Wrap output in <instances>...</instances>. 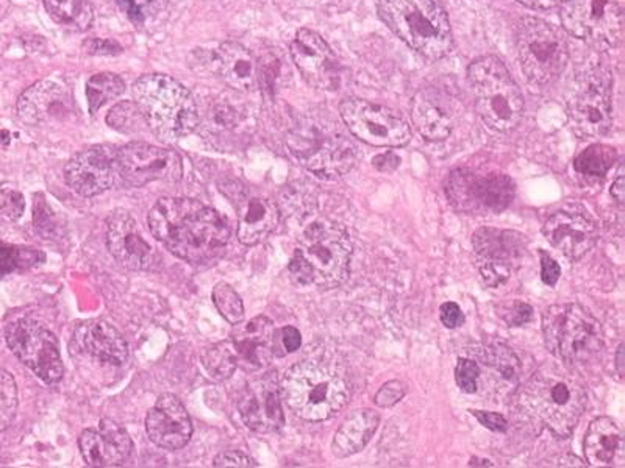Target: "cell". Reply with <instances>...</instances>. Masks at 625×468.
<instances>
[{
  "instance_id": "cell-33",
  "label": "cell",
  "mask_w": 625,
  "mask_h": 468,
  "mask_svg": "<svg viewBox=\"0 0 625 468\" xmlns=\"http://www.w3.org/2000/svg\"><path fill=\"white\" fill-rule=\"evenodd\" d=\"M486 370L489 377L496 382L497 388H515L520 377V362L513 354L510 348L496 343V346L486 347L484 355Z\"/></svg>"
},
{
  "instance_id": "cell-43",
  "label": "cell",
  "mask_w": 625,
  "mask_h": 468,
  "mask_svg": "<svg viewBox=\"0 0 625 468\" xmlns=\"http://www.w3.org/2000/svg\"><path fill=\"white\" fill-rule=\"evenodd\" d=\"M33 211L34 228H37L38 233L44 236V239L56 238L58 235L57 218L46 200H34Z\"/></svg>"
},
{
  "instance_id": "cell-36",
  "label": "cell",
  "mask_w": 625,
  "mask_h": 468,
  "mask_svg": "<svg viewBox=\"0 0 625 468\" xmlns=\"http://www.w3.org/2000/svg\"><path fill=\"white\" fill-rule=\"evenodd\" d=\"M123 91H126V84H123L121 77L111 72L96 73L87 83V99L90 113H98L100 108L110 102V100L119 98Z\"/></svg>"
},
{
  "instance_id": "cell-35",
  "label": "cell",
  "mask_w": 625,
  "mask_h": 468,
  "mask_svg": "<svg viewBox=\"0 0 625 468\" xmlns=\"http://www.w3.org/2000/svg\"><path fill=\"white\" fill-rule=\"evenodd\" d=\"M202 366L214 381L229 380L238 367V355L234 343L221 342L208 347L202 354Z\"/></svg>"
},
{
  "instance_id": "cell-22",
  "label": "cell",
  "mask_w": 625,
  "mask_h": 468,
  "mask_svg": "<svg viewBox=\"0 0 625 468\" xmlns=\"http://www.w3.org/2000/svg\"><path fill=\"white\" fill-rule=\"evenodd\" d=\"M18 113L29 126L63 123L75 114V102L67 88L56 81L42 80L22 92Z\"/></svg>"
},
{
  "instance_id": "cell-26",
  "label": "cell",
  "mask_w": 625,
  "mask_h": 468,
  "mask_svg": "<svg viewBox=\"0 0 625 468\" xmlns=\"http://www.w3.org/2000/svg\"><path fill=\"white\" fill-rule=\"evenodd\" d=\"M411 119L420 137L428 141H445L454 130L453 99L443 89L423 88L411 100Z\"/></svg>"
},
{
  "instance_id": "cell-42",
  "label": "cell",
  "mask_w": 625,
  "mask_h": 468,
  "mask_svg": "<svg viewBox=\"0 0 625 468\" xmlns=\"http://www.w3.org/2000/svg\"><path fill=\"white\" fill-rule=\"evenodd\" d=\"M482 371L480 366L473 359H460L455 369V380H457L458 388L465 394L477 392L478 380H480Z\"/></svg>"
},
{
  "instance_id": "cell-50",
  "label": "cell",
  "mask_w": 625,
  "mask_h": 468,
  "mask_svg": "<svg viewBox=\"0 0 625 468\" xmlns=\"http://www.w3.org/2000/svg\"><path fill=\"white\" fill-rule=\"evenodd\" d=\"M559 275H562V267L558 266V262H555L546 251H542V280L544 285L550 286V288L557 285Z\"/></svg>"
},
{
  "instance_id": "cell-41",
  "label": "cell",
  "mask_w": 625,
  "mask_h": 468,
  "mask_svg": "<svg viewBox=\"0 0 625 468\" xmlns=\"http://www.w3.org/2000/svg\"><path fill=\"white\" fill-rule=\"evenodd\" d=\"M18 411V388L9 371L0 367V431L13 424Z\"/></svg>"
},
{
  "instance_id": "cell-39",
  "label": "cell",
  "mask_w": 625,
  "mask_h": 468,
  "mask_svg": "<svg viewBox=\"0 0 625 468\" xmlns=\"http://www.w3.org/2000/svg\"><path fill=\"white\" fill-rule=\"evenodd\" d=\"M107 123L111 129L122 133H137L142 127L148 126L137 102H122L111 108L107 116Z\"/></svg>"
},
{
  "instance_id": "cell-38",
  "label": "cell",
  "mask_w": 625,
  "mask_h": 468,
  "mask_svg": "<svg viewBox=\"0 0 625 468\" xmlns=\"http://www.w3.org/2000/svg\"><path fill=\"white\" fill-rule=\"evenodd\" d=\"M42 259H44V255L41 251L0 243V278L18 272V270L29 269L37 262H41Z\"/></svg>"
},
{
  "instance_id": "cell-57",
  "label": "cell",
  "mask_w": 625,
  "mask_h": 468,
  "mask_svg": "<svg viewBox=\"0 0 625 468\" xmlns=\"http://www.w3.org/2000/svg\"><path fill=\"white\" fill-rule=\"evenodd\" d=\"M623 355H624V346H621L619 348H617V356H616V359H617V362H616L617 371H619L621 377H623V374H624Z\"/></svg>"
},
{
  "instance_id": "cell-20",
  "label": "cell",
  "mask_w": 625,
  "mask_h": 468,
  "mask_svg": "<svg viewBox=\"0 0 625 468\" xmlns=\"http://www.w3.org/2000/svg\"><path fill=\"white\" fill-rule=\"evenodd\" d=\"M281 390L276 374H268L247 385L238 401V411L247 428L257 432H276L284 428Z\"/></svg>"
},
{
  "instance_id": "cell-37",
  "label": "cell",
  "mask_w": 625,
  "mask_h": 468,
  "mask_svg": "<svg viewBox=\"0 0 625 468\" xmlns=\"http://www.w3.org/2000/svg\"><path fill=\"white\" fill-rule=\"evenodd\" d=\"M617 160L616 149L607 145H593L586 147L574 161V169L581 176L604 177Z\"/></svg>"
},
{
  "instance_id": "cell-1",
  "label": "cell",
  "mask_w": 625,
  "mask_h": 468,
  "mask_svg": "<svg viewBox=\"0 0 625 468\" xmlns=\"http://www.w3.org/2000/svg\"><path fill=\"white\" fill-rule=\"evenodd\" d=\"M150 233L177 258L190 265H208L221 257L230 227L214 208L185 197L158 200L149 215Z\"/></svg>"
},
{
  "instance_id": "cell-46",
  "label": "cell",
  "mask_w": 625,
  "mask_h": 468,
  "mask_svg": "<svg viewBox=\"0 0 625 468\" xmlns=\"http://www.w3.org/2000/svg\"><path fill=\"white\" fill-rule=\"evenodd\" d=\"M482 278L489 288H497L510 278L512 267L497 265V262H482Z\"/></svg>"
},
{
  "instance_id": "cell-23",
  "label": "cell",
  "mask_w": 625,
  "mask_h": 468,
  "mask_svg": "<svg viewBox=\"0 0 625 468\" xmlns=\"http://www.w3.org/2000/svg\"><path fill=\"white\" fill-rule=\"evenodd\" d=\"M543 233L573 261L584 258L599 238L596 223L584 211H558L544 223Z\"/></svg>"
},
{
  "instance_id": "cell-6",
  "label": "cell",
  "mask_w": 625,
  "mask_h": 468,
  "mask_svg": "<svg viewBox=\"0 0 625 468\" xmlns=\"http://www.w3.org/2000/svg\"><path fill=\"white\" fill-rule=\"evenodd\" d=\"M289 152L315 176L334 180L346 176L357 162V147L323 116H305L288 133Z\"/></svg>"
},
{
  "instance_id": "cell-31",
  "label": "cell",
  "mask_w": 625,
  "mask_h": 468,
  "mask_svg": "<svg viewBox=\"0 0 625 468\" xmlns=\"http://www.w3.org/2000/svg\"><path fill=\"white\" fill-rule=\"evenodd\" d=\"M474 249L482 262H497L508 267L519 261L527 250L524 236L494 228H484L474 235Z\"/></svg>"
},
{
  "instance_id": "cell-11",
  "label": "cell",
  "mask_w": 625,
  "mask_h": 468,
  "mask_svg": "<svg viewBox=\"0 0 625 468\" xmlns=\"http://www.w3.org/2000/svg\"><path fill=\"white\" fill-rule=\"evenodd\" d=\"M559 19L566 32L597 48H616L623 41L624 11L613 0H566Z\"/></svg>"
},
{
  "instance_id": "cell-4",
  "label": "cell",
  "mask_w": 625,
  "mask_h": 468,
  "mask_svg": "<svg viewBox=\"0 0 625 468\" xmlns=\"http://www.w3.org/2000/svg\"><path fill=\"white\" fill-rule=\"evenodd\" d=\"M350 258L353 242L346 231L330 220H316L300 235L288 272L296 285L334 289L349 277Z\"/></svg>"
},
{
  "instance_id": "cell-3",
  "label": "cell",
  "mask_w": 625,
  "mask_h": 468,
  "mask_svg": "<svg viewBox=\"0 0 625 468\" xmlns=\"http://www.w3.org/2000/svg\"><path fill=\"white\" fill-rule=\"evenodd\" d=\"M350 390L345 367L326 358L295 364L281 381V396L289 409L307 421L331 419L349 401Z\"/></svg>"
},
{
  "instance_id": "cell-12",
  "label": "cell",
  "mask_w": 625,
  "mask_h": 468,
  "mask_svg": "<svg viewBox=\"0 0 625 468\" xmlns=\"http://www.w3.org/2000/svg\"><path fill=\"white\" fill-rule=\"evenodd\" d=\"M613 80L604 68L585 73L569 100V122L581 138H599L613 122Z\"/></svg>"
},
{
  "instance_id": "cell-54",
  "label": "cell",
  "mask_w": 625,
  "mask_h": 468,
  "mask_svg": "<svg viewBox=\"0 0 625 468\" xmlns=\"http://www.w3.org/2000/svg\"><path fill=\"white\" fill-rule=\"evenodd\" d=\"M518 2L520 6L527 7V9L547 11L557 9L566 0H518Z\"/></svg>"
},
{
  "instance_id": "cell-29",
  "label": "cell",
  "mask_w": 625,
  "mask_h": 468,
  "mask_svg": "<svg viewBox=\"0 0 625 468\" xmlns=\"http://www.w3.org/2000/svg\"><path fill=\"white\" fill-rule=\"evenodd\" d=\"M218 69L222 80L237 91L249 92L258 84V63L252 53L238 44L227 41L218 50Z\"/></svg>"
},
{
  "instance_id": "cell-27",
  "label": "cell",
  "mask_w": 625,
  "mask_h": 468,
  "mask_svg": "<svg viewBox=\"0 0 625 468\" xmlns=\"http://www.w3.org/2000/svg\"><path fill=\"white\" fill-rule=\"evenodd\" d=\"M75 343L82 354L113 366H122L129 358V347L121 332L103 320H88L79 325Z\"/></svg>"
},
{
  "instance_id": "cell-45",
  "label": "cell",
  "mask_w": 625,
  "mask_h": 468,
  "mask_svg": "<svg viewBox=\"0 0 625 468\" xmlns=\"http://www.w3.org/2000/svg\"><path fill=\"white\" fill-rule=\"evenodd\" d=\"M499 315L508 323V327H520V325L527 323L532 319L534 309L528 307L527 303H523V301H513V303L500 309Z\"/></svg>"
},
{
  "instance_id": "cell-14",
  "label": "cell",
  "mask_w": 625,
  "mask_h": 468,
  "mask_svg": "<svg viewBox=\"0 0 625 468\" xmlns=\"http://www.w3.org/2000/svg\"><path fill=\"white\" fill-rule=\"evenodd\" d=\"M450 202L470 215L500 212L515 197V183L504 173L463 169L449 177Z\"/></svg>"
},
{
  "instance_id": "cell-48",
  "label": "cell",
  "mask_w": 625,
  "mask_h": 468,
  "mask_svg": "<svg viewBox=\"0 0 625 468\" xmlns=\"http://www.w3.org/2000/svg\"><path fill=\"white\" fill-rule=\"evenodd\" d=\"M215 467H257V462L250 459L241 451H224L216 456L214 460Z\"/></svg>"
},
{
  "instance_id": "cell-5",
  "label": "cell",
  "mask_w": 625,
  "mask_h": 468,
  "mask_svg": "<svg viewBox=\"0 0 625 468\" xmlns=\"http://www.w3.org/2000/svg\"><path fill=\"white\" fill-rule=\"evenodd\" d=\"M379 17L388 29L427 60L453 52L449 17L438 0H376Z\"/></svg>"
},
{
  "instance_id": "cell-25",
  "label": "cell",
  "mask_w": 625,
  "mask_h": 468,
  "mask_svg": "<svg viewBox=\"0 0 625 468\" xmlns=\"http://www.w3.org/2000/svg\"><path fill=\"white\" fill-rule=\"evenodd\" d=\"M149 439L157 447L176 451L190 442L192 425L187 409L172 394H163L146 419Z\"/></svg>"
},
{
  "instance_id": "cell-18",
  "label": "cell",
  "mask_w": 625,
  "mask_h": 468,
  "mask_svg": "<svg viewBox=\"0 0 625 468\" xmlns=\"http://www.w3.org/2000/svg\"><path fill=\"white\" fill-rule=\"evenodd\" d=\"M219 189L238 210V239L245 246H256L279 226L280 211L272 200L250 196L237 180H227Z\"/></svg>"
},
{
  "instance_id": "cell-7",
  "label": "cell",
  "mask_w": 625,
  "mask_h": 468,
  "mask_svg": "<svg viewBox=\"0 0 625 468\" xmlns=\"http://www.w3.org/2000/svg\"><path fill=\"white\" fill-rule=\"evenodd\" d=\"M133 98L149 129L163 139L187 137L199 126V110L190 91L163 73L135 81Z\"/></svg>"
},
{
  "instance_id": "cell-28",
  "label": "cell",
  "mask_w": 625,
  "mask_h": 468,
  "mask_svg": "<svg viewBox=\"0 0 625 468\" xmlns=\"http://www.w3.org/2000/svg\"><path fill=\"white\" fill-rule=\"evenodd\" d=\"M276 330L268 317L260 316L247 323L238 325L231 331V343L237 350L238 362L247 366L264 367L271 362L274 356Z\"/></svg>"
},
{
  "instance_id": "cell-56",
  "label": "cell",
  "mask_w": 625,
  "mask_h": 468,
  "mask_svg": "<svg viewBox=\"0 0 625 468\" xmlns=\"http://www.w3.org/2000/svg\"><path fill=\"white\" fill-rule=\"evenodd\" d=\"M624 188H625L624 177L621 176L612 186L613 199H615L616 202L619 205L624 203Z\"/></svg>"
},
{
  "instance_id": "cell-2",
  "label": "cell",
  "mask_w": 625,
  "mask_h": 468,
  "mask_svg": "<svg viewBox=\"0 0 625 468\" xmlns=\"http://www.w3.org/2000/svg\"><path fill=\"white\" fill-rule=\"evenodd\" d=\"M519 405L530 419L565 439L584 416L588 392L576 370L546 364L520 390Z\"/></svg>"
},
{
  "instance_id": "cell-55",
  "label": "cell",
  "mask_w": 625,
  "mask_h": 468,
  "mask_svg": "<svg viewBox=\"0 0 625 468\" xmlns=\"http://www.w3.org/2000/svg\"><path fill=\"white\" fill-rule=\"evenodd\" d=\"M116 2H118L119 7H121V9L126 11L127 14H129L132 21L142 22V19H145L135 0H116Z\"/></svg>"
},
{
  "instance_id": "cell-47",
  "label": "cell",
  "mask_w": 625,
  "mask_h": 468,
  "mask_svg": "<svg viewBox=\"0 0 625 468\" xmlns=\"http://www.w3.org/2000/svg\"><path fill=\"white\" fill-rule=\"evenodd\" d=\"M405 390L407 389H405L404 382L389 381L384 386V388H380L379 392L376 394L374 401H376V405L380 406V408H391V406H395L403 400Z\"/></svg>"
},
{
  "instance_id": "cell-17",
  "label": "cell",
  "mask_w": 625,
  "mask_h": 468,
  "mask_svg": "<svg viewBox=\"0 0 625 468\" xmlns=\"http://www.w3.org/2000/svg\"><path fill=\"white\" fill-rule=\"evenodd\" d=\"M119 176L118 150L113 146H95L77 153L65 168V180L82 197L102 195L113 188Z\"/></svg>"
},
{
  "instance_id": "cell-8",
  "label": "cell",
  "mask_w": 625,
  "mask_h": 468,
  "mask_svg": "<svg viewBox=\"0 0 625 468\" xmlns=\"http://www.w3.org/2000/svg\"><path fill=\"white\" fill-rule=\"evenodd\" d=\"M543 331L550 354L571 369L596 361L604 348L601 323L581 305L547 308L543 316Z\"/></svg>"
},
{
  "instance_id": "cell-21",
  "label": "cell",
  "mask_w": 625,
  "mask_h": 468,
  "mask_svg": "<svg viewBox=\"0 0 625 468\" xmlns=\"http://www.w3.org/2000/svg\"><path fill=\"white\" fill-rule=\"evenodd\" d=\"M107 246L116 261L130 270H150L157 266V255L142 236L137 220L118 210L107 220Z\"/></svg>"
},
{
  "instance_id": "cell-24",
  "label": "cell",
  "mask_w": 625,
  "mask_h": 468,
  "mask_svg": "<svg viewBox=\"0 0 625 468\" xmlns=\"http://www.w3.org/2000/svg\"><path fill=\"white\" fill-rule=\"evenodd\" d=\"M79 447L90 467L122 466L133 450L129 432L111 419L100 420L98 428L85 429Z\"/></svg>"
},
{
  "instance_id": "cell-52",
  "label": "cell",
  "mask_w": 625,
  "mask_h": 468,
  "mask_svg": "<svg viewBox=\"0 0 625 468\" xmlns=\"http://www.w3.org/2000/svg\"><path fill=\"white\" fill-rule=\"evenodd\" d=\"M85 50L91 56H116L122 49L113 41L90 40L85 42Z\"/></svg>"
},
{
  "instance_id": "cell-13",
  "label": "cell",
  "mask_w": 625,
  "mask_h": 468,
  "mask_svg": "<svg viewBox=\"0 0 625 468\" xmlns=\"http://www.w3.org/2000/svg\"><path fill=\"white\" fill-rule=\"evenodd\" d=\"M339 114L355 138L374 147H403L411 139V129L391 108L363 99H346Z\"/></svg>"
},
{
  "instance_id": "cell-34",
  "label": "cell",
  "mask_w": 625,
  "mask_h": 468,
  "mask_svg": "<svg viewBox=\"0 0 625 468\" xmlns=\"http://www.w3.org/2000/svg\"><path fill=\"white\" fill-rule=\"evenodd\" d=\"M44 9L57 24L69 29L88 30L95 21L91 0H44Z\"/></svg>"
},
{
  "instance_id": "cell-44",
  "label": "cell",
  "mask_w": 625,
  "mask_h": 468,
  "mask_svg": "<svg viewBox=\"0 0 625 468\" xmlns=\"http://www.w3.org/2000/svg\"><path fill=\"white\" fill-rule=\"evenodd\" d=\"M24 197L13 189L0 192V218L3 220H18L24 212Z\"/></svg>"
},
{
  "instance_id": "cell-9",
  "label": "cell",
  "mask_w": 625,
  "mask_h": 468,
  "mask_svg": "<svg viewBox=\"0 0 625 468\" xmlns=\"http://www.w3.org/2000/svg\"><path fill=\"white\" fill-rule=\"evenodd\" d=\"M468 80L477 113L489 129L510 131L518 127L524 114L523 94L500 58H477L468 68Z\"/></svg>"
},
{
  "instance_id": "cell-49",
  "label": "cell",
  "mask_w": 625,
  "mask_h": 468,
  "mask_svg": "<svg viewBox=\"0 0 625 468\" xmlns=\"http://www.w3.org/2000/svg\"><path fill=\"white\" fill-rule=\"evenodd\" d=\"M439 319L446 328H457L465 322L462 308L457 303H445L439 309Z\"/></svg>"
},
{
  "instance_id": "cell-40",
  "label": "cell",
  "mask_w": 625,
  "mask_h": 468,
  "mask_svg": "<svg viewBox=\"0 0 625 468\" xmlns=\"http://www.w3.org/2000/svg\"><path fill=\"white\" fill-rule=\"evenodd\" d=\"M214 301L224 319L231 325H237L245 319V305L241 297L230 285L219 283L214 289Z\"/></svg>"
},
{
  "instance_id": "cell-19",
  "label": "cell",
  "mask_w": 625,
  "mask_h": 468,
  "mask_svg": "<svg viewBox=\"0 0 625 468\" xmlns=\"http://www.w3.org/2000/svg\"><path fill=\"white\" fill-rule=\"evenodd\" d=\"M291 57L300 76L312 88L334 91L341 83V68L330 46L321 34L300 29L291 42Z\"/></svg>"
},
{
  "instance_id": "cell-10",
  "label": "cell",
  "mask_w": 625,
  "mask_h": 468,
  "mask_svg": "<svg viewBox=\"0 0 625 468\" xmlns=\"http://www.w3.org/2000/svg\"><path fill=\"white\" fill-rule=\"evenodd\" d=\"M520 69L536 87H547L568 64L569 49L558 27L536 18H524L518 29Z\"/></svg>"
},
{
  "instance_id": "cell-16",
  "label": "cell",
  "mask_w": 625,
  "mask_h": 468,
  "mask_svg": "<svg viewBox=\"0 0 625 468\" xmlns=\"http://www.w3.org/2000/svg\"><path fill=\"white\" fill-rule=\"evenodd\" d=\"M118 169L123 181L135 188L153 181L173 183L183 177V162L179 155L148 142H130L118 150Z\"/></svg>"
},
{
  "instance_id": "cell-53",
  "label": "cell",
  "mask_w": 625,
  "mask_h": 468,
  "mask_svg": "<svg viewBox=\"0 0 625 468\" xmlns=\"http://www.w3.org/2000/svg\"><path fill=\"white\" fill-rule=\"evenodd\" d=\"M277 335L280 336V343L287 354H292V351L299 350L300 346H302V336L295 327H285Z\"/></svg>"
},
{
  "instance_id": "cell-32",
  "label": "cell",
  "mask_w": 625,
  "mask_h": 468,
  "mask_svg": "<svg viewBox=\"0 0 625 468\" xmlns=\"http://www.w3.org/2000/svg\"><path fill=\"white\" fill-rule=\"evenodd\" d=\"M623 429L609 417L593 420L585 435V456L592 466H609L623 450Z\"/></svg>"
},
{
  "instance_id": "cell-15",
  "label": "cell",
  "mask_w": 625,
  "mask_h": 468,
  "mask_svg": "<svg viewBox=\"0 0 625 468\" xmlns=\"http://www.w3.org/2000/svg\"><path fill=\"white\" fill-rule=\"evenodd\" d=\"M7 342L19 361L49 385L63 378L60 346L56 336L37 320L21 319L7 328Z\"/></svg>"
},
{
  "instance_id": "cell-51",
  "label": "cell",
  "mask_w": 625,
  "mask_h": 468,
  "mask_svg": "<svg viewBox=\"0 0 625 468\" xmlns=\"http://www.w3.org/2000/svg\"><path fill=\"white\" fill-rule=\"evenodd\" d=\"M485 428L492 429L494 432L507 431V420L500 414L485 412V411H470Z\"/></svg>"
},
{
  "instance_id": "cell-30",
  "label": "cell",
  "mask_w": 625,
  "mask_h": 468,
  "mask_svg": "<svg viewBox=\"0 0 625 468\" xmlns=\"http://www.w3.org/2000/svg\"><path fill=\"white\" fill-rule=\"evenodd\" d=\"M379 414L373 409L354 411L339 427L331 442V451L337 458H349L366 447L379 428Z\"/></svg>"
}]
</instances>
